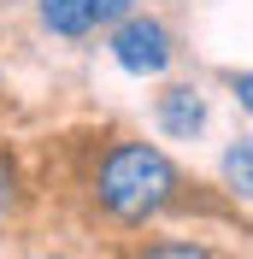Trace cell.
<instances>
[{
  "instance_id": "1",
  "label": "cell",
  "mask_w": 253,
  "mask_h": 259,
  "mask_svg": "<svg viewBox=\"0 0 253 259\" xmlns=\"http://www.w3.org/2000/svg\"><path fill=\"white\" fill-rule=\"evenodd\" d=\"M100 206L118 218V224H147L159 206H171L177 194V165L147 142H118L100 159V177H95Z\"/></svg>"
},
{
  "instance_id": "2",
  "label": "cell",
  "mask_w": 253,
  "mask_h": 259,
  "mask_svg": "<svg viewBox=\"0 0 253 259\" xmlns=\"http://www.w3.org/2000/svg\"><path fill=\"white\" fill-rule=\"evenodd\" d=\"M112 59L136 77H159L171 65V30L159 18H124L118 35H112Z\"/></svg>"
},
{
  "instance_id": "3",
  "label": "cell",
  "mask_w": 253,
  "mask_h": 259,
  "mask_svg": "<svg viewBox=\"0 0 253 259\" xmlns=\"http://www.w3.org/2000/svg\"><path fill=\"white\" fill-rule=\"evenodd\" d=\"M159 124H165V136H194L206 124V100L194 89H165L159 95Z\"/></svg>"
},
{
  "instance_id": "4",
  "label": "cell",
  "mask_w": 253,
  "mask_h": 259,
  "mask_svg": "<svg viewBox=\"0 0 253 259\" xmlns=\"http://www.w3.org/2000/svg\"><path fill=\"white\" fill-rule=\"evenodd\" d=\"M41 18H48L53 35H89L95 30V0H41Z\"/></svg>"
},
{
  "instance_id": "5",
  "label": "cell",
  "mask_w": 253,
  "mask_h": 259,
  "mask_svg": "<svg viewBox=\"0 0 253 259\" xmlns=\"http://www.w3.org/2000/svg\"><path fill=\"white\" fill-rule=\"evenodd\" d=\"M224 177H230L236 194H253V142H236L224 153Z\"/></svg>"
},
{
  "instance_id": "6",
  "label": "cell",
  "mask_w": 253,
  "mask_h": 259,
  "mask_svg": "<svg viewBox=\"0 0 253 259\" xmlns=\"http://www.w3.org/2000/svg\"><path fill=\"white\" fill-rule=\"evenodd\" d=\"M12 206H18V165L0 153V218H6Z\"/></svg>"
},
{
  "instance_id": "7",
  "label": "cell",
  "mask_w": 253,
  "mask_h": 259,
  "mask_svg": "<svg viewBox=\"0 0 253 259\" xmlns=\"http://www.w3.org/2000/svg\"><path fill=\"white\" fill-rule=\"evenodd\" d=\"M130 6L136 0H95V24H118V18H130Z\"/></svg>"
},
{
  "instance_id": "8",
  "label": "cell",
  "mask_w": 253,
  "mask_h": 259,
  "mask_svg": "<svg viewBox=\"0 0 253 259\" xmlns=\"http://www.w3.org/2000/svg\"><path fill=\"white\" fill-rule=\"evenodd\" d=\"M236 100H241V106H247V112H253V71H247V77L236 82Z\"/></svg>"
}]
</instances>
